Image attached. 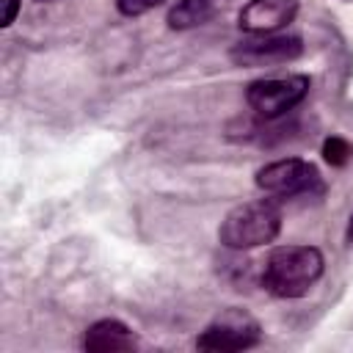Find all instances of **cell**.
Here are the masks:
<instances>
[{
  "mask_svg": "<svg viewBox=\"0 0 353 353\" xmlns=\"http://www.w3.org/2000/svg\"><path fill=\"white\" fill-rule=\"evenodd\" d=\"M325 259L314 245H279L262 265V287L276 298H303L323 276Z\"/></svg>",
  "mask_w": 353,
  "mask_h": 353,
  "instance_id": "6da1fadb",
  "label": "cell"
},
{
  "mask_svg": "<svg viewBox=\"0 0 353 353\" xmlns=\"http://www.w3.org/2000/svg\"><path fill=\"white\" fill-rule=\"evenodd\" d=\"M281 232V210L276 199L243 201L226 212L218 226V240L232 251H251L270 245Z\"/></svg>",
  "mask_w": 353,
  "mask_h": 353,
  "instance_id": "7a4b0ae2",
  "label": "cell"
},
{
  "mask_svg": "<svg viewBox=\"0 0 353 353\" xmlns=\"http://www.w3.org/2000/svg\"><path fill=\"white\" fill-rule=\"evenodd\" d=\"M259 339H262L259 320L240 306H229L207 323V328L196 336V347L212 353H232V350H248L259 345Z\"/></svg>",
  "mask_w": 353,
  "mask_h": 353,
  "instance_id": "3957f363",
  "label": "cell"
},
{
  "mask_svg": "<svg viewBox=\"0 0 353 353\" xmlns=\"http://www.w3.org/2000/svg\"><path fill=\"white\" fill-rule=\"evenodd\" d=\"M254 185L273 199H292V196L320 193L323 176L317 165L303 157H281V160L262 165L254 176Z\"/></svg>",
  "mask_w": 353,
  "mask_h": 353,
  "instance_id": "277c9868",
  "label": "cell"
},
{
  "mask_svg": "<svg viewBox=\"0 0 353 353\" xmlns=\"http://www.w3.org/2000/svg\"><path fill=\"white\" fill-rule=\"evenodd\" d=\"M312 80L306 74H287V77H262L248 83L245 102L262 119H279L301 105L309 94Z\"/></svg>",
  "mask_w": 353,
  "mask_h": 353,
  "instance_id": "5b68a950",
  "label": "cell"
},
{
  "mask_svg": "<svg viewBox=\"0 0 353 353\" xmlns=\"http://www.w3.org/2000/svg\"><path fill=\"white\" fill-rule=\"evenodd\" d=\"M301 55H303V41L298 36H276V33L245 39L229 50V61L234 66H248V69L290 63Z\"/></svg>",
  "mask_w": 353,
  "mask_h": 353,
  "instance_id": "8992f818",
  "label": "cell"
},
{
  "mask_svg": "<svg viewBox=\"0 0 353 353\" xmlns=\"http://www.w3.org/2000/svg\"><path fill=\"white\" fill-rule=\"evenodd\" d=\"M298 0H248L237 14V25L251 36H270L287 28L298 17Z\"/></svg>",
  "mask_w": 353,
  "mask_h": 353,
  "instance_id": "52a82bcc",
  "label": "cell"
},
{
  "mask_svg": "<svg viewBox=\"0 0 353 353\" xmlns=\"http://www.w3.org/2000/svg\"><path fill=\"white\" fill-rule=\"evenodd\" d=\"M83 347H85L88 353L135 350V347H138V336H135L132 328L124 325L121 320L105 317V320H97L94 325H88V331L83 334Z\"/></svg>",
  "mask_w": 353,
  "mask_h": 353,
  "instance_id": "ba28073f",
  "label": "cell"
},
{
  "mask_svg": "<svg viewBox=\"0 0 353 353\" xmlns=\"http://www.w3.org/2000/svg\"><path fill=\"white\" fill-rule=\"evenodd\" d=\"M229 0H176L168 14H165V22L171 30H190V28H199L204 22H210L212 17H218L223 8H226Z\"/></svg>",
  "mask_w": 353,
  "mask_h": 353,
  "instance_id": "9c48e42d",
  "label": "cell"
},
{
  "mask_svg": "<svg viewBox=\"0 0 353 353\" xmlns=\"http://www.w3.org/2000/svg\"><path fill=\"white\" fill-rule=\"evenodd\" d=\"M350 154H353V149H350V143H347L345 138L331 135V138H325V141H323V160H325L328 165L342 168V165H347Z\"/></svg>",
  "mask_w": 353,
  "mask_h": 353,
  "instance_id": "30bf717a",
  "label": "cell"
},
{
  "mask_svg": "<svg viewBox=\"0 0 353 353\" xmlns=\"http://www.w3.org/2000/svg\"><path fill=\"white\" fill-rule=\"evenodd\" d=\"M163 3L165 0H116L119 11L124 17H141V14H146V11H152V8L163 6Z\"/></svg>",
  "mask_w": 353,
  "mask_h": 353,
  "instance_id": "8fae6325",
  "label": "cell"
},
{
  "mask_svg": "<svg viewBox=\"0 0 353 353\" xmlns=\"http://www.w3.org/2000/svg\"><path fill=\"white\" fill-rule=\"evenodd\" d=\"M3 3V17H0V25L3 28H8L14 19H17V14H19V0H0Z\"/></svg>",
  "mask_w": 353,
  "mask_h": 353,
  "instance_id": "7c38bea8",
  "label": "cell"
}]
</instances>
